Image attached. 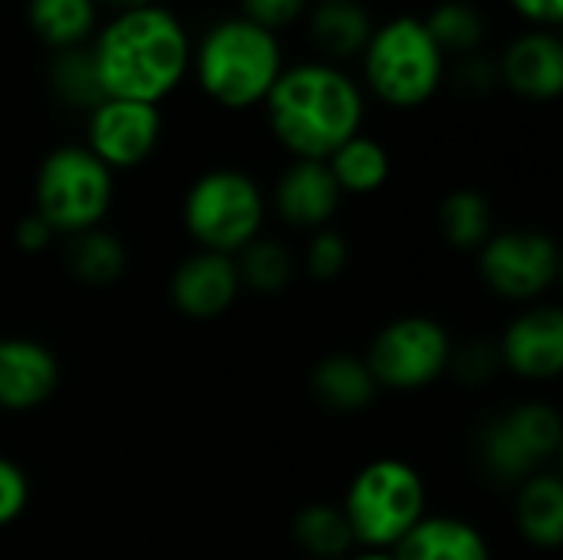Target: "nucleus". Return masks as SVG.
<instances>
[{
    "label": "nucleus",
    "instance_id": "obj_14",
    "mask_svg": "<svg viewBox=\"0 0 563 560\" xmlns=\"http://www.w3.org/2000/svg\"><path fill=\"white\" fill-rule=\"evenodd\" d=\"M59 386L56 356L30 337H0V409L26 413Z\"/></svg>",
    "mask_w": 563,
    "mask_h": 560
},
{
    "label": "nucleus",
    "instance_id": "obj_1",
    "mask_svg": "<svg viewBox=\"0 0 563 560\" xmlns=\"http://www.w3.org/2000/svg\"><path fill=\"white\" fill-rule=\"evenodd\" d=\"M106 99L162 106L191 73V36L162 3L112 13L89 40Z\"/></svg>",
    "mask_w": 563,
    "mask_h": 560
},
{
    "label": "nucleus",
    "instance_id": "obj_12",
    "mask_svg": "<svg viewBox=\"0 0 563 560\" xmlns=\"http://www.w3.org/2000/svg\"><path fill=\"white\" fill-rule=\"evenodd\" d=\"M501 366L521 380H558L563 370V314L558 307L525 310L498 343Z\"/></svg>",
    "mask_w": 563,
    "mask_h": 560
},
{
    "label": "nucleus",
    "instance_id": "obj_6",
    "mask_svg": "<svg viewBox=\"0 0 563 560\" xmlns=\"http://www.w3.org/2000/svg\"><path fill=\"white\" fill-rule=\"evenodd\" d=\"M264 211L267 201L261 185L241 168H211L198 175L181 201V221L198 251L231 257L261 238Z\"/></svg>",
    "mask_w": 563,
    "mask_h": 560
},
{
    "label": "nucleus",
    "instance_id": "obj_5",
    "mask_svg": "<svg viewBox=\"0 0 563 560\" xmlns=\"http://www.w3.org/2000/svg\"><path fill=\"white\" fill-rule=\"evenodd\" d=\"M343 515L356 545L393 551L426 518V482L402 459H376L350 482Z\"/></svg>",
    "mask_w": 563,
    "mask_h": 560
},
{
    "label": "nucleus",
    "instance_id": "obj_23",
    "mask_svg": "<svg viewBox=\"0 0 563 560\" xmlns=\"http://www.w3.org/2000/svg\"><path fill=\"white\" fill-rule=\"evenodd\" d=\"M66 267L76 281L89 287H106L122 277L125 271V248L115 234L92 228L82 234H73L66 244Z\"/></svg>",
    "mask_w": 563,
    "mask_h": 560
},
{
    "label": "nucleus",
    "instance_id": "obj_36",
    "mask_svg": "<svg viewBox=\"0 0 563 560\" xmlns=\"http://www.w3.org/2000/svg\"><path fill=\"white\" fill-rule=\"evenodd\" d=\"M53 238H56V231H53L36 211H30V215L20 218V224H16V244H20L23 251H46Z\"/></svg>",
    "mask_w": 563,
    "mask_h": 560
},
{
    "label": "nucleus",
    "instance_id": "obj_16",
    "mask_svg": "<svg viewBox=\"0 0 563 560\" xmlns=\"http://www.w3.org/2000/svg\"><path fill=\"white\" fill-rule=\"evenodd\" d=\"M310 17V40L320 53V59L327 63H346V59H360V53L366 50L376 23L369 17V10L363 7V0H317L307 10Z\"/></svg>",
    "mask_w": 563,
    "mask_h": 560
},
{
    "label": "nucleus",
    "instance_id": "obj_4",
    "mask_svg": "<svg viewBox=\"0 0 563 560\" xmlns=\"http://www.w3.org/2000/svg\"><path fill=\"white\" fill-rule=\"evenodd\" d=\"M366 89L393 109L426 106L449 76V59L416 13H396L376 23L360 53Z\"/></svg>",
    "mask_w": 563,
    "mask_h": 560
},
{
    "label": "nucleus",
    "instance_id": "obj_9",
    "mask_svg": "<svg viewBox=\"0 0 563 560\" xmlns=\"http://www.w3.org/2000/svg\"><path fill=\"white\" fill-rule=\"evenodd\" d=\"M478 264L485 284L498 297L528 304L554 287L561 274V251L551 234L518 228L492 234L478 248Z\"/></svg>",
    "mask_w": 563,
    "mask_h": 560
},
{
    "label": "nucleus",
    "instance_id": "obj_18",
    "mask_svg": "<svg viewBox=\"0 0 563 560\" xmlns=\"http://www.w3.org/2000/svg\"><path fill=\"white\" fill-rule=\"evenodd\" d=\"M518 531L528 545L554 551L563 541V482L558 472H534L518 485Z\"/></svg>",
    "mask_w": 563,
    "mask_h": 560
},
{
    "label": "nucleus",
    "instance_id": "obj_13",
    "mask_svg": "<svg viewBox=\"0 0 563 560\" xmlns=\"http://www.w3.org/2000/svg\"><path fill=\"white\" fill-rule=\"evenodd\" d=\"M172 304L191 320H214L231 310L241 294L238 264L231 254L198 251L185 257L172 274Z\"/></svg>",
    "mask_w": 563,
    "mask_h": 560
},
{
    "label": "nucleus",
    "instance_id": "obj_37",
    "mask_svg": "<svg viewBox=\"0 0 563 560\" xmlns=\"http://www.w3.org/2000/svg\"><path fill=\"white\" fill-rule=\"evenodd\" d=\"M99 7H109V10H115V13H122V10H139V7H152V3H158V0H96Z\"/></svg>",
    "mask_w": 563,
    "mask_h": 560
},
{
    "label": "nucleus",
    "instance_id": "obj_10",
    "mask_svg": "<svg viewBox=\"0 0 563 560\" xmlns=\"http://www.w3.org/2000/svg\"><path fill=\"white\" fill-rule=\"evenodd\" d=\"M162 139V109L132 99H102L86 112V149L109 168L129 172L152 158Z\"/></svg>",
    "mask_w": 563,
    "mask_h": 560
},
{
    "label": "nucleus",
    "instance_id": "obj_27",
    "mask_svg": "<svg viewBox=\"0 0 563 560\" xmlns=\"http://www.w3.org/2000/svg\"><path fill=\"white\" fill-rule=\"evenodd\" d=\"M482 462L488 469L492 479L508 482V485H521L525 479H531L534 472H541L544 465L525 449V442L515 436V429L508 426L505 416L492 419L485 436H482Z\"/></svg>",
    "mask_w": 563,
    "mask_h": 560
},
{
    "label": "nucleus",
    "instance_id": "obj_31",
    "mask_svg": "<svg viewBox=\"0 0 563 560\" xmlns=\"http://www.w3.org/2000/svg\"><path fill=\"white\" fill-rule=\"evenodd\" d=\"M449 370H455V376H459L462 383H468V386L488 383V380L501 370L498 347H492V343H468V347H462L459 353L452 350Z\"/></svg>",
    "mask_w": 563,
    "mask_h": 560
},
{
    "label": "nucleus",
    "instance_id": "obj_7",
    "mask_svg": "<svg viewBox=\"0 0 563 560\" xmlns=\"http://www.w3.org/2000/svg\"><path fill=\"white\" fill-rule=\"evenodd\" d=\"M115 178L86 145H59L43 155L33 182L36 215L56 234H82L102 224L112 208Z\"/></svg>",
    "mask_w": 563,
    "mask_h": 560
},
{
    "label": "nucleus",
    "instance_id": "obj_24",
    "mask_svg": "<svg viewBox=\"0 0 563 560\" xmlns=\"http://www.w3.org/2000/svg\"><path fill=\"white\" fill-rule=\"evenodd\" d=\"M294 538L310 554V560H346L356 538L336 505H307L294 518Z\"/></svg>",
    "mask_w": 563,
    "mask_h": 560
},
{
    "label": "nucleus",
    "instance_id": "obj_20",
    "mask_svg": "<svg viewBox=\"0 0 563 560\" xmlns=\"http://www.w3.org/2000/svg\"><path fill=\"white\" fill-rule=\"evenodd\" d=\"M310 389L333 413H360V409L373 406V399L379 393V383L373 380L363 356L333 353V356H327V360H320L313 366Z\"/></svg>",
    "mask_w": 563,
    "mask_h": 560
},
{
    "label": "nucleus",
    "instance_id": "obj_35",
    "mask_svg": "<svg viewBox=\"0 0 563 560\" xmlns=\"http://www.w3.org/2000/svg\"><path fill=\"white\" fill-rule=\"evenodd\" d=\"M508 7L528 26H541V30H558L563 20V0H508Z\"/></svg>",
    "mask_w": 563,
    "mask_h": 560
},
{
    "label": "nucleus",
    "instance_id": "obj_11",
    "mask_svg": "<svg viewBox=\"0 0 563 560\" xmlns=\"http://www.w3.org/2000/svg\"><path fill=\"white\" fill-rule=\"evenodd\" d=\"M498 83L531 102H554L563 92V43L558 30L528 26L495 63Z\"/></svg>",
    "mask_w": 563,
    "mask_h": 560
},
{
    "label": "nucleus",
    "instance_id": "obj_38",
    "mask_svg": "<svg viewBox=\"0 0 563 560\" xmlns=\"http://www.w3.org/2000/svg\"><path fill=\"white\" fill-rule=\"evenodd\" d=\"M353 560H396L393 558V551H366V554H360V558Z\"/></svg>",
    "mask_w": 563,
    "mask_h": 560
},
{
    "label": "nucleus",
    "instance_id": "obj_29",
    "mask_svg": "<svg viewBox=\"0 0 563 560\" xmlns=\"http://www.w3.org/2000/svg\"><path fill=\"white\" fill-rule=\"evenodd\" d=\"M508 426L515 429V436L525 442V449L544 465L561 452L563 442V422L558 409L544 406V403H525L515 406L511 413H505Z\"/></svg>",
    "mask_w": 563,
    "mask_h": 560
},
{
    "label": "nucleus",
    "instance_id": "obj_15",
    "mask_svg": "<svg viewBox=\"0 0 563 560\" xmlns=\"http://www.w3.org/2000/svg\"><path fill=\"white\" fill-rule=\"evenodd\" d=\"M343 201L340 185L333 182L327 162H313V158H294L274 188V205L277 215L294 224V228H307V231H320L330 224V218L336 215Z\"/></svg>",
    "mask_w": 563,
    "mask_h": 560
},
{
    "label": "nucleus",
    "instance_id": "obj_28",
    "mask_svg": "<svg viewBox=\"0 0 563 560\" xmlns=\"http://www.w3.org/2000/svg\"><path fill=\"white\" fill-rule=\"evenodd\" d=\"M241 287H251L257 294H277L294 277V257L284 244L271 238H254L247 248L234 254Z\"/></svg>",
    "mask_w": 563,
    "mask_h": 560
},
{
    "label": "nucleus",
    "instance_id": "obj_17",
    "mask_svg": "<svg viewBox=\"0 0 563 560\" xmlns=\"http://www.w3.org/2000/svg\"><path fill=\"white\" fill-rule=\"evenodd\" d=\"M396 560H492V548L485 541V535L462 521V518H449V515H435V518H422L396 548Z\"/></svg>",
    "mask_w": 563,
    "mask_h": 560
},
{
    "label": "nucleus",
    "instance_id": "obj_33",
    "mask_svg": "<svg viewBox=\"0 0 563 560\" xmlns=\"http://www.w3.org/2000/svg\"><path fill=\"white\" fill-rule=\"evenodd\" d=\"M26 498H30V485L23 469L10 459H0V528L20 518Z\"/></svg>",
    "mask_w": 563,
    "mask_h": 560
},
{
    "label": "nucleus",
    "instance_id": "obj_22",
    "mask_svg": "<svg viewBox=\"0 0 563 560\" xmlns=\"http://www.w3.org/2000/svg\"><path fill=\"white\" fill-rule=\"evenodd\" d=\"M426 26L445 59H462L482 50L488 36V20L472 0H442L435 3L426 17Z\"/></svg>",
    "mask_w": 563,
    "mask_h": 560
},
{
    "label": "nucleus",
    "instance_id": "obj_8",
    "mask_svg": "<svg viewBox=\"0 0 563 560\" xmlns=\"http://www.w3.org/2000/svg\"><path fill=\"white\" fill-rule=\"evenodd\" d=\"M363 360L379 386L422 389L449 370L452 340L432 317H399L376 333Z\"/></svg>",
    "mask_w": 563,
    "mask_h": 560
},
{
    "label": "nucleus",
    "instance_id": "obj_3",
    "mask_svg": "<svg viewBox=\"0 0 563 560\" xmlns=\"http://www.w3.org/2000/svg\"><path fill=\"white\" fill-rule=\"evenodd\" d=\"M284 46L274 30L247 17H224L191 43V73L198 89L221 109L241 112L264 106L284 73Z\"/></svg>",
    "mask_w": 563,
    "mask_h": 560
},
{
    "label": "nucleus",
    "instance_id": "obj_25",
    "mask_svg": "<svg viewBox=\"0 0 563 560\" xmlns=\"http://www.w3.org/2000/svg\"><path fill=\"white\" fill-rule=\"evenodd\" d=\"M439 228L452 248L478 251L495 234L488 198L472 188H459V191L445 195V201L439 205Z\"/></svg>",
    "mask_w": 563,
    "mask_h": 560
},
{
    "label": "nucleus",
    "instance_id": "obj_21",
    "mask_svg": "<svg viewBox=\"0 0 563 560\" xmlns=\"http://www.w3.org/2000/svg\"><path fill=\"white\" fill-rule=\"evenodd\" d=\"M327 168L343 195H373L389 182L393 162L383 142L360 132L327 158Z\"/></svg>",
    "mask_w": 563,
    "mask_h": 560
},
{
    "label": "nucleus",
    "instance_id": "obj_19",
    "mask_svg": "<svg viewBox=\"0 0 563 560\" xmlns=\"http://www.w3.org/2000/svg\"><path fill=\"white\" fill-rule=\"evenodd\" d=\"M30 33L53 53L76 50L92 40L99 30L96 0H26Z\"/></svg>",
    "mask_w": 563,
    "mask_h": 560
},
{
    "label": "nucleus",
    "instance_id": "obj_30",
    "mask_svg": "<svg viewBox=\"0 0 563 560\" xmlns=\"http://www.w3.org/2000/svg\"><path fill=\"white\" fill-rule=\"evenodd\" d=\"M350 261V248H346V238L333 228H320L313 231L310 244H307V271L310 277L317 281H333L343 274Z\"/></svg>",
    "mask_w": 563,
    "mask_h": 560
},
{
    "label": "nucleus",
    "instance_id": "obj_32",
    "mask_svg": "<svg viewBox=\"0 0 563 560\" xmlns=\"http://www.w3.org/2000/svg\"><path fill=\"white\" fill-rule=\"evenodd\" d=\"M310 3L313 0H238L241 17H247L251 23H257L264 30H274V33L297 23L310 10Z\"/></svg>",
    "mask_w": 563,
    "mask_h": 560
},
{
    "label": "nucleus",
    "instance_id": "obj_34",
    "mask_svg": "<svg viewBox=\"0 0 563 560\" xmlns=\"http://www.w3.org/2000/svg\"><path fill=\"white\" fill-rule=\"evenodd\" d=\"M455 83L468 92V96H485L495 83H498V69L492 59H485L482 53L462 56L455 66Z\"/></svg>",
    "mask_w": 563,
    "mask_h": 560
},
{
    "label": "nucleus",
    "instance_id": "obj_26",
    "mask_svg": "<svg viewBox=\"0 0 563 560\" xmlns=\"http://www.w3.org/2000/svg\"><path fill=\"white\" fill-rule=\"evenodd\" d=\"M49 89H53V96L59 102H66L73 109H82V112H89L92 106H99L106 99L102 86H99V76H96V63L89 56V43L76 46V50L53 53V59H49Z\"/></svg>",
    "mask_w": 563,
    "mask_h": 560
},
{
    "label": "nucleus",
    "instance_id": "obj_2",
    "mask_svg": "<svg viewBox=\"0 0 563 560\" xmlns=\"http://www.w3.org/2000/svg\"><path fill=\"white\" fill-rule=\"evenodd\" d=\"M264 116L294 158L327 162L346 139L363 132L366 92L343 66L303 59L284 66L264 99Z\"/></svg>",
    "mask_w": 563,
    "mask_h": 560
}]
</instances>
